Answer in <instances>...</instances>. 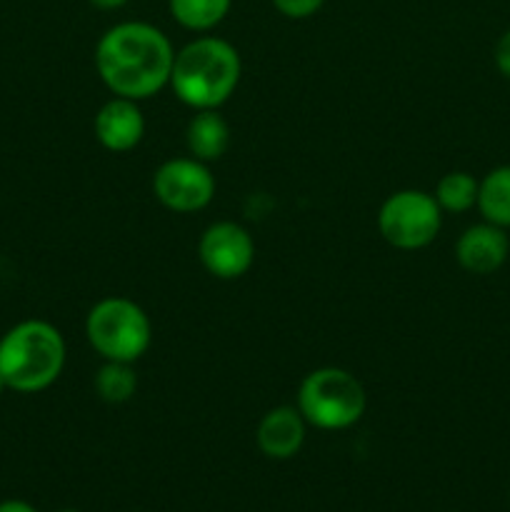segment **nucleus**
<instances>
[{"label":"nucleus","mask_w":510,"mask_h":512,"mask_svg":"<svg viewBox=\"0 0 510 512\" xmlns=\"http://www.w3.org/2000/svg\"><path fill=\"white\" fill-rule=\"evenodd\" d=\"M88 3L98 10H120L123 5H128L130 0H88Z\"/></svg>","instance_id":"20"},{"label":"nucleus","mask_w":510,"mask_h":512,"mask_svg":"<svg viewBox=\"0 0 510 512\" xmlns=\"http://www.w3.org/2000/svg\"><path fill=\"white\" fill-rule=\"evenodd\" d=\"M478 185L480 180H475L470 173L453 170L438 180L433 198L443 213H465L478 203Z\"/></svg>","instance_id":"16"},{"label":"nucleus","mask_w":510,"mask_h":512,"mask_svg":"<svg viewBox=\"0 0 510 512\" xmlns=\"http://www.w3.org/2000/svg\"><path fill=\"white\" fill-rule=\"evenodd\" d=\"M198 258L213 278L238 280L253 268L255 240L235 220H218L200 235Z\"/></svg>","instance_id":"8"},{"label":"nucleus","mask_w":510,"mask_h":512,"mask_svg":"<svg viewBox=\"0 0 510 512\" xmlns=\"http://www.w3.org/2000/svg\"><path fill=\"white\" fill-rule=\"evenodd\" d=\"M495 68L510 80V30H505L495 43Z\"/></svg>","instance_id":"18"},{"label":"nucleus","mask_w":510,"mask_h":512,"mask_svg":"<svg viewBox=\"0 0 510 512\" xmlns=\"http://www.w3.org/2000/svg\"><path fill=\"white\" fill-rule=\"evenodd\" d=\"M60 512H80V510H60Z\"/></svg>","instance_id":"22"},{"label":"nucleus","mask_w":510,"mask_h":512,"mask_svg":"<svg viewBox=\"0 0 510 512\" xmlns=\"http://www.w3.org/2000/svg\"><path fill=\"white\" fill-rule=\"evenodd\" d=\"M0 512H38L30 503L25 500H3L0 503Z\"/></svg>","instance_id":"19"},{"label":"nucleus","mask_w":510,"mask_h":512,"mask_svg":"<svg viewBox=\"0 0 510 512\" xmlns=\"http://www.w3.org/2000/svg\"><path fill=\"white\" fill-rule=\"evenodd\" d=\"M185 148L200 163H215L230 148V128L218 110H195L185 128Z\"/></svg>","instance_id":"12"},{"label":"nucleus","mask_w":510,"mask_h":512,"mask_svg":"<svg viewBox=\"0 0 510 512\" xmlns=\"http://www.w3.org/2000/svg\"><path fill=\"white\" fill-rule=\"evenodd\" d=\"M85 338L103 360L135 365L153 343V323L135 300L110 295L88 310Z\"/></svg>","instance_id":"5"},{"label":"nucleus","mask_w":510,"mask_h":512,"mask_svg":"<svg viewBox=\"0 0 510 512\" xmlns=\"http://www.w3.org/2000/svg\"><path fill=\"white\" fill-rule=\"evenodd\" d=\"M243 63L228 40L203 35L175 53L170 88L175 98L193 110H218L238 90Z\"/></svg>","instance_id":"2"},{"label":"nucleus","mask_w":510,"mask_h":512,"mask_svg":"<svg viewBox=\"0 0 510 512\" xmlns=\"http://www.w3.org/2000/svg\"><path fill=\"white\" fill-rule=\"evenodd\" d=\"M443 210L423 190H395L378 210V230L398 250H423L438 238Z\"/></svg>","instance_id":"6"},{"label":"nucleus","mask_w":510,"mask_h":512,"mask_svg":"<svg viewBox=\"0 0 510 512\" xmlns=\"http://www.w3.org/2000/svg\"><path fill=\"white\" fill-rule=\"evenodd\" d=\"M93 133L95 140L110 153H130L133 148H138L145 135L143 110L135 100L113 95L95 113Z\"/></svg>","instance_id":"9"},{"label":"nucleus","mask_w":510,"mask_h":512,"mask_svg":"<svg viewBox=\"0 0 510 512\" xmlns=\"http://www.w3.org/2000/svg\"><path fill=\"white\" fill-rule=\"evenodd\" d=\"M153 195L163 208L190 215L205 210L215 198V175L195 158H170L153 173Z\"/></svg>","instance_id":"7"},{"label":"nucleus","mask_w":510,"mask_h":512,"mask_svg":"<svg viewBox=\"0 0 510 512\" xmlns=\"http://www.w3.org/2000/svg\"><path fill=\"white\" fill-rule=\"evenodd\" d=\"M233 0H168L175 23L193 33H208L225 20Z\"/></svg>","instance_id":"14"},{"label":"nucleus","mask_w":510,"mask_h":512,"mask_svg":"<svg viewBox=\"0 0 510 512\" xmlns=\"http://www.w3.org/2000/svg\"><path fill=\"white\" fill-rule=\"evenodd\" d=\"M138 390V373L133 363H115V360H103L100 370L95 373V393L103 403L123 405Z\"/></svg>","instance_id":"15"},{"label":"nucleus","mask_w":510,"mask_h":512,"mask_svg":"<svg viewBox=\"0 0 510 512\" xmlns=\"http://www.w3.org/2000/svg\"><path fill=\"white\" fill-rule=\"evenodd\" d=\"M175 50L168 35L143 20L118 23L95 45V70L118 98L140 103L170 85Z\"/></svg>","instance_id":"1"},{"label":"nucleus","mask_w":510,"mask_h":512,"mask_svg":"<svg viewBox=\"0 0 510 512\" xmlns=\"http://www.w3.org/2000/svg\"><path fill=\"white\" fill-rule=\"evenodd\" d=\"M510 255V240L505 228L493 223H478L463 230L455 243V260L473 275H490L503 268Z\"/></svg>","instance_id":"10"},{"label":"nucleus","mask_w":510,"mask_h":512,"mask_svg":"<svg viewBox=\"0 0 510 512\" xmlns=\"http://www.w3.org/2000/svg\"><path fill=\"white\" fill-rule=\"evenodd\" d=\"M5 390H8V385H5L3 375H0V395H3V393H5Z\"/></svg>","instance_id":"21"},{"label":"nucleus","mask_w":510,"mask_h":512,"mask_svg":"<svg viewBox=\"0 0 510 512\" xmlns=\"http://www.w3.org/2000/svg\"><path fill=\"white\" fill-rule=\"evenodd\" d=\"M273 5L280 15H285V18L303 20L318 13L325 5V0H273Z\"/></svg>","instance_id":"17"},{"label":"nucleus","mask_w":510,"mask_h":512,"mask_svg":"<svg viewBox=\"0 0 510 512\" xmlns=\"http://www.w3.org/2000/svg\"><path fill=\"white\" fill-rule=\"evenodd\" d=\"M308 433V423L295 405H275L260 418L255 443L270 460H290L300 453Z\"/></svg>","instance_id":"11"},{"label":"nucleus","mask_w":510,"mask_h":512,"mask_svg":"<svg viewBox=\"0 0 510 512\" xmlns=\"http://www.w3.org/2000/svg\"><path fill=\"white\" fill-rule=\"evenodd\" d=\"M485 223H493L498 228H510V165L493 168L478 185V203Z\"/></svg>","instance_id":"13"},{"label":"nucleus","mask_w":510,"mask_h":512,"mask_svg":"<svg viewBox=\"0 0 510 512\" xmlns=\"http://www.w3.org/2000/svg\"><path fill=\"white\" fill-rule=\"evenodd\" d=\"M65 355V338L53 323L23 320L0 338V375L15 393H43L63 375Z\"/></svg>","instance_id":"3"},{"label":"nucleus","mask_w":510,"mask_h":512,"mask_svg":"<svg viewBox=\"0 0 510 512\" xmlns=\"http://www.w3.org/2000/svg\"><path fill=\"white\" fill-rule=\"evenodd\" d=\"M295 408L308 425L335 433L360 423L368 408V395L363 383L350 370L328 365L305 375L298 388Z\"/></svg>","instance_id":"4"}]
</instances>
